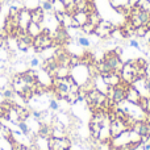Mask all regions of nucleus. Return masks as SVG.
Listing matches in <instances>:
<instances>
[{"instance_id":"1","label":"nucleus","mask_w":150,"mask_h":150,"mask_svg":"<svg viewBox=\"0 0 150 150\" xmlns=\"http://www.w3.org/2000/svg\"><path fill=\"white\" fill-rule=\"evenodd\" d=\"M137 69H138L137 59H130V61H128L127 63H124L122 70L120 71L122 82L127 83V84H134V82L138 79Z\"/></svg>"},{"instance_id":"2","label":"nucleus","mask_w":150,"mask_h":150,"mask_svg":"<svg viewBox=\"0 0 150 150\" xmlns=\"http://www.w3.org/2000/svg\"><path fill=\"white\" fill-rule=\"evenodd\" d=\"M53 46H54V40L50 36L49 29H44L40 36L33 38V45H32V47H34L36 53H42L45 49H50V47H53Z\"/></svg>"},{"instance_id":"3","label":"nucleus","mask_w":150,"mask_h":150,"mask_svg":"<svg viewBox=\"0 0 150 150\" xmlns=\"http://www.w3.org/2000/svg\"><path fill=\"white\" fill-rule=\"evenodd\" d=\"M103 61L107 63V66L109 67L111 71H115V73H120L122 70V66H124V62L121 61V58L116 54V53L112 50V52H108L105 55H104Z\"/></svg>"},{"instance_id":"4","label":"nucleus","mask_w":150,"mask_h":150,"mask_svg":"<svg viewBox=\"0 0 150 150\" xmlns=\"http://www.w3.org/2000/svg\"><path fill=\"white\" fill-rule=\"evenodd\" d=\"M116 29L117 28L112 23L101 20L100 23H99V25H96L93 34H96L99 38H109V37L112 36V33H113Z\"/></svg>"},{"instance_id":"5","label":"nucleus","mask_w":150,"mask_h":150,"mask_svg":"<svg viewBox=\"0 0 150 150\" xmlns=\"http://www.w3.org/2000/svg\"><path fill=\"white\" fill-rule=\"evenodd\" d=\"M47 146H49V150H70L71 140L69 137H50L47 140Z\"/></svg>"},{"instance_id":"6","label":"nucleus","mask_w":150,"mask_h":150,"mask_svg":"<svg viewBox=\"0 0 150 150\" xmlns=\"http://www.w3.org/2000/svg\"><path fill=\"white\" fill-rule=\"evenodd\" d=\"M109 129H111V140H112V138H116L124 132H127L129 129V127H128L127 121H124V120L115 119L111 120V122H109Z\"/></svg>"},{"instance_id":"7","label":"nucleus","mask_w":150,"mask_h":150,"mask_svg":"<svg viewBox=\"0 0 150 150\" xmlns=\"http://www.w3.org/2000/svg\"><path fill=\"white\" fill-rule=\"evenodd\" d=\"M141 100V93L137 88L133 84H128L127 87V92H125V101L133 105H138Z\"/></svg>"},{"instance_id":"8","label":"nucleus","mask_w":150,"mask_h":150,"mask_svg":"<svg viewBox=\"0 0 150 150\" xmlns=\"http://www.w3.org/2000/svg\"><path fill=\"white\" fill-rule=\"evenodd\" d=\"M11 86H12V88H13L16 95H20V96L23 95L24 91H25L26 88H29V86L26 84V82L21 78L20 74L13 75V78L11 79Z\"/></svg>"},{"instance_id":"9","label":"nucleus","mask_w":150,"mask_h":150,"mask_svg":"<svg viewBox=\"0 0 150 150\" xmlns=\"http://www.w3.org/2000/svg\"><path fill=\"white\" fill-rule=\"evenodd\" d=\"M30 21H32L30 9L23 7L20 9V12H18V28H20L21 30L26 32V28H28V25L30 24Z\"/></svg>"},{"instance_id":"10","label":"nucleus","mask_w":150,"mask_h":150,"mask_svg":"<svg viewBox=\"0 0 150 150\" xmlns=\"http://www.w3.org/2000/svg\"><path fill=\"white\" fill-rule=\"evenodd\" d=\"M101 78H103L104 83H105L108 87H116V86H119L120 83L122 82L120 73H115V71H109V73H107V74H103Z\"/></svg>"},{"instance_id":"11","label":"nucleus","mask_w":150,"mask_h":150,"mask_svg":"<svg viewBox=\"0 0 150 150\" xmlns=\"http://www.w3.org/2000/svg\"><path fill=\"white\" fill-rule=\"evenodd\" d=\"M71 74V67L58 65L54 70L50 73V78H67Z\"/></svg>"},{"instance_id":"12","label":"nucleus","mask_w":150,"mask_h":150,"mask_svg":"<svg viewBox=\"0 0 150 150\" xmlns=\"http://www.w3.org/2000/svg\"><path fill=\"white\" fill-rule=\"evenodd\" d=\"M30 17H32V23H36L41 25L45 20V12L41 7H36L33 9H30Z\"/></svg>"},{"instance_id":"13","label":"nucleus","mask_w":150,"mask_h":150,"mask_svg":"<svg viewBox=\"0 0 150 150\" xmlns=\"http://www.w3.org/2000/svg\"><path fill=\"white\" fill-rule=\"evenodd\" d=\"M73 18L78 28H82L84 24L88 23V13L84 11H76L75 13H73Z\"/></svg>"},{"instance_id":"14","label":"nucleus","mask_w":150,"mask_h":150,"mask_svg":"<svg viewBox=\"0 0 150 150\" xmlns=\"http://www.w3.org/2000/svg\"><path fill=\"white\" fill-rule=\"evenodd\" d=\"M42 26L40 25V24H36V23H32L28 25V28H26V33L29 34V36L32 37V38H36L37 36H40V34L42 33Z\"/></svg>"},{"instance_id":"15","label":"nucleus","mask_w":150,"mask_h":150,"mask_svg":"<svg viewBox=\"0 0 150 150\" xmlns=\"http://www.w3.org/2000/svg\"><path fill=\"white\" fill-rule=\"evenodd\" d=\"M109 4L112 8L117 9V8H125L130 12L132 9V5H130V0H109Z\"/></svg>"},{"instance_id":"16","label":"nucleus","mask_w":150,"mask_h":150,"mask_svg":"<svg viewBox=\"0 0 150 150\" xmlns=\"http://www.w3.org/2000/svg\"><path fill=\"white\" fill-rule=\"evenodd\" d=\"M17 128L20 129V132L23 133L25 137H30L32 130H30V128H29V124L26 121H18L17 122Z\"/></svg>"},{"instance_id":"17","label":"nucleus","mask_w":150,"mask_h":150,"mask_svg":"<svg viewBox=\"0 0 150 150\" xmlns=\"http://www.w3.org/2000/svg\"><path fill=\"white\" fill-rule=\"evenodd\" d=\"M53 12H61V13H65L66 12V5L62 0H55L53 3Z\"/></svg>"},{"instance_id":"18","label":"nucleus","mask_w":150,"mask_h":150,"mask_svg":"<svg viewBox=\"0 0 150 150\" xmlns=\"http://www.w3.org/2000/svg\"><path fill=\"white\" fill-rule=\"evenodd\" d=\"M134 5L140 8L141 11H144V12L150 13V0H137V3Z\"/></svg>"},{"instance_id":"19","label":"nucleus","mask_w":150,"mask_h":150,"mask_svg":"<svg viewBox=\"0 0 150 150\" xmlns=\"http://www.w3.org/2000/svg\"><path fill=\"white\" fill-rule=\"evenodd\" d=\"M149 29L150 28L149 26H146V25H141V26H138V28H134V36L138 37V38H144L145 34L148 33Z\"/></svg>"},{"instance_id":"20","label":"nucleus","mask_w":150,"mask_h":150,"mask_svg":"<svg viewBox=\"0 0 150 150\" xmlns=\"http://www.w3.org/2000/svg\"><path fill=\"white\" fill-rule=\"evenodd\" d=\"M88 21H90L91 24H93V25H99V23L101 21V17H100V15L98 13V11H95V12H92V13H90L88 15Z\"/></svg>"},{"instance_id":"21","label":"nucleus","mask_w":150,"mask_h":150,"mask_svg":"<svg viewBox=\"0 0 150 150\" xmlns=\"http://www.w3.org/2000/svg\"><path fill=\"white\" fill-rule=\"evenodd\" d=\"M95 28H96V26L88 21L87 24H84V25L80 28V30H82L84 34H93V32H95Z\"/></svg>"},{"instance_id":"22","label":"nucleus","mask_w":150,"mask_h":150,"mask_svg":"<svg viewBox=\"0 0 150 150\" xmlns=\"http://www.w3.org/2000/svg\"><path fill=\"white\" fill-rule=\"evenodd\" d=\"M76 42H78V45H80V46H83V47H88L91 45V41L87 38V37H84V36H79V37H78Z\"/></svg>"},{"instance_id":"23","label":"nucleus","mask_w":150,"mask_h":150,"mask_svg":"<svg viewBox=\"0 0 150 150\" xmlns=\"http://www.w3.org/2000/svg\"><path fill=\"white\" fill-rule=\"evenodd\" d=\"M40 7L44 9V12L46 13H52L53 12V4L50 1H47V0H44V1H41V5Z\"/></svg>"},{"instance_id":"24","label":"nucleus","mask_w":150,"mask_h":150,"mask_svg":"<svg viewBox=\"0 0 150 150\" xmlns=\"http://www.w3.org/2000/svg\"><path fill=\"white\" fill-rule=\"evenodd\" d=\"M23 7H16V5H11L9 7V11H8V16L9 17H17L18 16V12Z\"/></svg>"},{"instance_id":"25","label":"nucleus","mask_w":150,"mask_h":150,"mask_svg":"<svg viewBox=\"0 0 150 150\" xmlns=\"http://www.w3.org/2000/svg\"><path fill=\"white\" fill-rule=\"evenodd\" d=\"M9 83H11V80H9V78H8L7 75H0V90L5 88Z\"/></svg>"},{"instance_id":"26","label":"nucleus","mask_w":150,"mask_h":150,"mask_svg":"<svg viewBox=\"0 0 150 150\" xmlns=\"http://www.w3.org/2000/svg\"><path fill=\"white\" fill-rule=\"evenodd\" d=\"M61 107H59V103H58L57 99H52L49 101V109L50 111H58Z\"/></svg>"},{"instance_id":"27","label":"nucleus","mask_w":150,"mask_h":150,"mask_svg":"<svg viewBox=\"0 0 150 150\" xmlns=\"http://www.w3.org/2000/svg\"><path fill=\"white\" fill-rule=\"evenodd\" d=\"M29 66H30V69H36V67H38V66H41V61H40V58L33 57L30 61H29Z\"/></svg>"},{"instance_id":"28","label":"nucleus","mask_w":150,"mask_h":150,"mask_svg":"<svg viewBox=\"0 0 150 150\" xmlns=\"http://www.w3.org/2000/svg\"><path fill=\"white\" fill-rule=\"evenodd\" d=\"M129 46L134 47V49H137V50H141V46H140L137 40H129Z\"/></svg>"},{"instance_id":"29","label":"nucleus","mask_w":150,"mask_h":150,"mask_svg":"<svg viewBox=\"0 0 150 150\" xmlns=\"http://www.w3.org/2000/svg\"><path fill=\"white\" fill-rule=\"evenodd\" d=\"M145 112L146 115L150 113V96H146V105H145Z\"/></svg>"},{"instance_id":"30","label":"nucleus","mask_w":150,"mask_h":150,"mask_svg":"<svg viewBox=\"0 0 150 150\" xmlns=\"http://www.w3.org/2000/svg\"><path fill=\"white\" fill-rule=\"evenodd\" d=\"M113 52H115V53H116V54H117V55H119V57H120V55H121V54H122V47L117 46V47H116V49H115V50H113Z\"/></svg>"},{"instance_id":"31","label":"nucleus","mask_w":150,"mask_h":150,"mask_svg":"<svg viewBox=\"0 0 150 150\" xmlns=\"http://www.w3.org/2000/svg\"><path fill=\"white\" fill-rule=\"evenodd\" d=\"M5 41H7V40L3 38V37L0 36V47H4L5 46Z\"/></svg>"},{"instance_id":"32","label":"nucleus","mask_w":150,"mask_h":150,"mask_svg":"<svg viewBox=\"0 0 150 150\" xmlns=\"http://www.w3.org/2000/svg\"><path fill=\"white\" fill-rule=\"evenodd\" d=\"M47 1H50V3H52V4H53V3H54L55 0H47Z\"/></svg>"},{"instance_id":"33","label":"nucleus","mask_w":150,"mask_h":150,"mask_svg":"<svg viewBox=\"0 0 150 150\" xmlns=\"http://www.w3.org/2000/svg\"><path fill=\"white\" fill-rule=\"evenodd\" d=\"M0 12H1V1H0Z\"/></svg>"},{"instance_id":"34","label":"nucleus","mask_w":150,"mask_h":150,"mask_svg":"<svg viewBox=\"0 0 150 150\" xmlns=\"http://www.w3.org/2000/svg\"><path fill=\"white\" fill-rule=\"evenodd\" d=\"M0 128H1V122H0Z\"/></svg>"},{"instance_id":"35","label":"nucleus","mask_w":150,"mask_h":150,"mask_svg":"<svg viewBox=\"0 0 150 150\" xmlns=\"http://www.w3.org/2000/svg\"><path fill=\"white\" fill-rule=\"evenodd\" d=\"M149 96H150V90H149Z\"/></svg>"},{"instance_id":"36","label":"nucleus","mask_w":150,"mask_h":150,"mask_svg":"<svg viewBox=\"0 0 150 150\" xmlns=\"http://www.w3.org/2000/svg\"><path fill=\"white\" fill-rule=\"evenodd\" d=\"M149 47H150V44H149Z\"/></svg>"}]
</instances>
